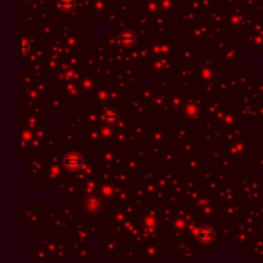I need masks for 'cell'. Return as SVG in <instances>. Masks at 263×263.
<instances>
[{"mask_svg":"<svg viewBox=\"0 0 263 263\" xmlns=\"http://www.w3.org/2000/svg\"><path fill=\"white\" fill-rule=\"evenodd\" d=\"M103 120L108 125H116L118 121V113L116 111H107L103 114Z\"/></svg>","mask_w":263,"mask_h":263,"instance_id":"4","label":"cell"},{"mask_svg":"<svg viewBox=\"0 0 263 263\" xmlns=\"http://www.w3.org/2000/svg\"><path fill=\"white\" fill-rule=\"evenodd\" d=\"M30 50V44L27 40H22L21 41V53H22V56H26L27 53Z\"/></svg>","mask_w":263,"mask_h":263,"instance_id":"6","label":"cell"},{"mask_svg":"<svg viewBox=\"0 0 263 263\" xmlns=\"http://www.w3.org/2000/svg\"><path fill=\"white\" fill-rule=\"evenodd\" d=\"M65 167L70 171H79L82 167V159L81 155L77 154V153H70L65 157Z\"/></svg>","mask_w":263,"mask_h":263,"instance_id":"1","label":"cell"},{"mask_svg":"<svg viewBox=\"0 0 263 263\" xmlns=\"http://www.w3.org/2000/svg\"><path fill=\"white\" fill-rule=\"evenodd\" d=\"M198 239L200 243L209 244L214 240V232L210 227H202L198 232Z\"/></svg>","mask_w":263,"mask_h":263,"instance_id":"2","label":"cell"},{"mask_svg":"<svg viewBox=\"0 0 263 263\" xmlns=\"http://www.w3.org/2000/svg\"><path fill=\"white\" fill-rule=\"evenodd\" d=\"M75 0H59V7L65 12H71L75 8Z\"/></svg>","mask_w":263,"mask_h":263,"instance_id":"5","label":"cell"},{"mask_svg":"<svg viewBox=\"0 0 263 263\" xmlns=\"http://www.w3.org/2000/svg\"><path fill=\"white\" fill-rule=\"evenodd\" d=\"M135 39H136L135 38V34L132 31H130V30H126V31L121 33L120 43L122 45H125V47H131L135 43Z\"/></svg>","mask_w":263,"mask_h":263,"instance_id":"3","label":"cell"}]
</instances>
